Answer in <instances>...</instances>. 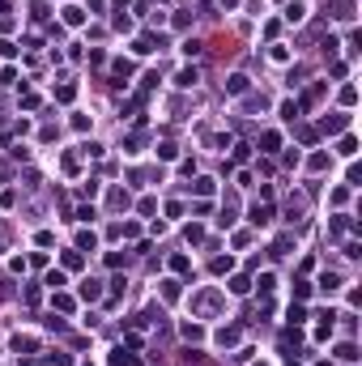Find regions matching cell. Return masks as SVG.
<instances>
[{
  "label": "cell",
  "instance_id": "1",
  "mask_svg": "<svg viewBox=\"0 0 362 366\" xmlns=\"http://www.w3.org/2000/svg\"><path fill=\"white\" fill-rule=\"evenodd\" d=\"M303 13H307L303 0H290V4H286V21H303Z\"/></svg>",
  "mask_w": 362,
  "mask_h": 366
},
{
  "label": "cell",
  "instance_id": "2",
  "mask_svg": "<svg viewBox=\"0 0 362 366\" xmlns=\"http://www.w3.org/2000/svg\"><path fill=\"white\" fill-rule=\"evenodd\" d=\"M81 298H90V303L103 298V285H98V281H81Z\"/></svg>",
  "mask_w": 362,
  "mask_h": 366
},
{
  "label": "cell",
  "instance_id": "3",
  "mask_svg": "<svg viewBox=\"0 0 362 366\" xmlns=\"http://www.w3.org/2000/svg\"><path fill=\"white\" fill-rule=\"evenodd\" d=\"M196 77H201V73H196V68H183V73L175 77V81H179V85H196Z\"/></svg>",
  "mask_w": 362,
  "mask_h": 366
},
{
  "label": "cell",
  "instance_id": "4",
  "mask_svg": "<svg viewBox=\"0 0 362 366\" xmlns=\"http://www.w3.org/2000/svg\"><path fill=\"white\" fill-rule=\"evenodd\" d=\"M243 90H247V77H243V73L230 77V94H243Z\"/></svg>",
  "mask_w": 362,
  "mask_h": 366
},
{
  "label": "cell",
  "instance_id": "5",
  "mask_svg": "<svg viewBox=\"0 0 362 366\" xmlns=\"http://www.w3.org/2000/svg\"><path fill=\"white\" fill-rule=\"evenodd\" d=\"M337 285H341V277H337V272H324V290L332 294V290H337Z\"/></svg>",
  "mask_w": 362,
  "mask_h": 366
},
{
  "label": "cell",
  "instance_id": "6",
  "mask_svg": "<svg viewBox=\"0 0 362 366\" xmlns=\"http://www.w3.org/2000/svg\"><path fill=\"white\" fill-rule=\"evenodd\" d=\"M337 358H345V362H354V358H358V349H354V345H341V349H337Z\"/></svg>",
  "mask_w": 362,
  "mask_h": 366
},
{
  "label": "cell",
  "instance_id": "7",
  "mask_svg": "<svg viewBox=\"0 0 362 366\" xmlns=\"http://www.w3.org/2000/svg\"><path fill=\"white\" fill-rule=\"evenodd\" d=\"M222 4H234V0H222Z\"/></svg>",
  "mask_w": 362,
  "mask_h": 366
}]
</instances>
